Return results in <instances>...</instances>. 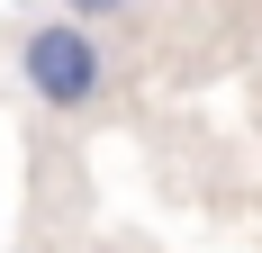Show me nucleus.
<instances>
[{
  "label": "nucleus",
  "mask_w": 262,
  "mask_h": 253,
  "mask_svg": "<svg viewBox=\"0 0 262 253\" xmlns=\"http://www.w3.org/2000/svg\"><path fill=\"white\" fill-rule=\"evenodd\" d=\"M18 81L36 91L46 109H91L108 91V64H100V36L91 18H46L18 36Z\"/></svg>",
  "instance_id": "obj_1"
},
{
  "label": "nucleus",
  "mask_w": 262,
  "mask_h": 253,
  "mask_svg": "<svg viewBox=\"0 0 262 253\" xmlns=\"http://www.w3.org/2000/svg\"><path fill=\"white\" fill-rule=\"evenodd\" d=\"M73 18H118V9H136V0H63Z\"/></svg>",
  "instance_id": "obj_2"
}]
</instances>
